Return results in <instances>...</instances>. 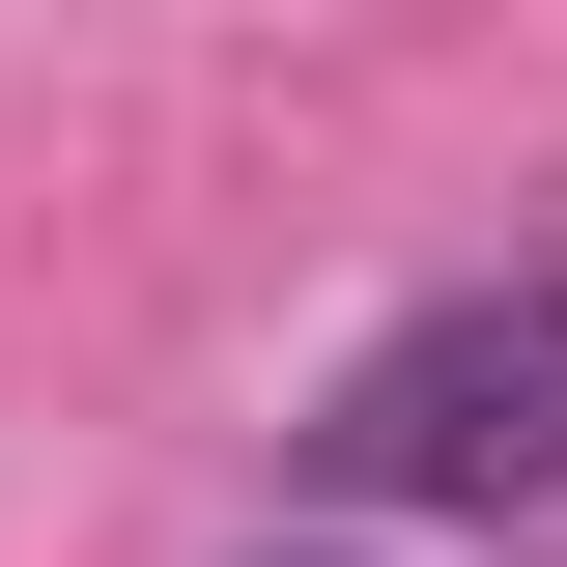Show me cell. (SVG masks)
<instances>
[{
  "instance_id": "7a4b0ae2",
  "label": "cell",
  "mask_w": 567,
  "mask_h": 567,
  "mask_svg": "<svg viewBox=\"0 0 567 567\" xmlns=\"http://www.w3.org/2000/svg\"><path fill=\"white\" fill-rule=\"evenodd\" d=\"M256 567H341V539H256Z\"/></svg>"
},
{
  "instance_id": "6da1fadb",
  "label": "cell",
  "mask_w": 567,
  "mask_h": 567,
  "mask_svg": "<svg viewBox=\"0 0 567 567\" xmlns=\"http://www.w3.org/2000/svg\"><path fill=\"white\" fill-rule=\"evenodd\" d=\"M312 483L341 511H454V539H539L567 511V256L539 284H425L398 341H341Z\"/></svg>"
}]
</instances>
